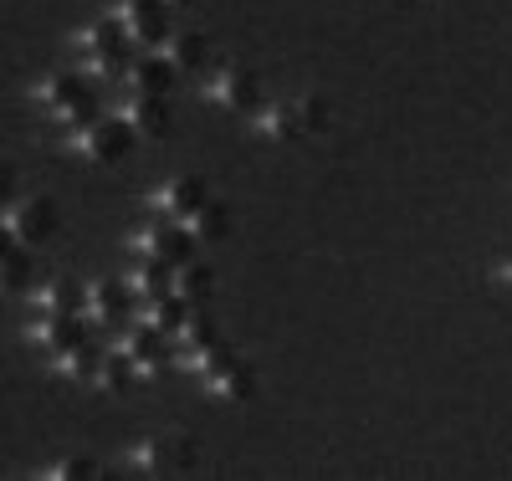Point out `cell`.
Instances as JSON below:
<instances>
[{"instance_id":"obj_1","label":"cell","mask_w":512,"mask_h":481,"mask_svg":"<svg viewBox=\"0 0 512 481\" xmlns=\"http://www.w3.org/2000/svg\"><path fill=\"white\" fill-rule=\"evenodd\" d=\"M0 226H6V241L11 246H47L62 231V215H57V200L52 195H21V200L6 205Z\"/></svg>"},{"instance_id":"obj_2","label":"cell","mask_w":512,"mask_h":481,"mask_svg":"<svg viewBox=\"0 0 512 481\" xmlns=\"http://www.w3.org/2000/svg\"><path fill=\"white\" fill-rule=\"evenodd\" d=\"M134 461L149 476H185V471H195L200 446H195L190 430H159V435H149V441H139Z\"/></svg>"},{"instance_id":"obj_3","label":"cell","mask_w":512,"mask_h":481,"mask_svg":"<svg viewBox=\"0 0 512 481\" xmlns=\"http://www.w3.org/2000/svg\"><path fill=\"white\" fill-rule=\"evenodd\" d=\"M77 47L88 52V62H93V77H128V36H123V21H113V16H103V21H93L88 31H77Z\"/></svg>"},{"instance_id":"obj_4","label":"cell","mask_w":512,"mask_h":481,"mask_svg":"<svg viewBox=\"0 0 512 481\" xmlns=\"http://www.w3.org/2000/svg\"><path fill=\"white\" fill-rule=\"evenodd\" d=\"M36 98L47 103L57 118H67V123H93V118H98L93 87L82 82L77 72H47V77L36 82Z\"/></svg>"},{"instance_id":"obj_5","label":"cell","mask_w":512,"mask_h":481,"mask_svg":"<svg viewBox=\"0 0 512 481\" xmlns=\"http://www.w3.org/2000/svg\"><path fill=\"white\" fill-rule=\"evenodd\" d=\"M134 139H139V134H134L123 118H93V123L77 128L72 149H77L82 159H93V164H118V159H128Z\"/></svg>"},{"instance_id":"obj_6","label":"cell","mask_w":512,"mask_h":481,"mask_svg":"<svg viewBox=\"0 0 512 481\" xmlns=\"http://www.w3.org/2000/svg\"><path fill=\"white\" fill-rule=\"evenodd\" d=\"M195 231L185 221H169V215H159L154 226H144L134 236V251L154 256V261H169V267H185V261H195Z\"/></svg>"},{"instance_id":"obj_7","label":"cell","mask_w":512,"mask_h":481,"mask_svg":"<svg viewBox=\"0 0 512 481\" xmlns=\"http://www.w3.org/2000/svg\"><path fill=\"white\" fill-rule=\"evenodd\" d=\"M205 98L221 103L226 113H262V77L251 67H221L205 82Z\"/></svg>"},{"instance_id":"obj_8","label":"cell","mask_w":512,"mask_h":481,"mask_svg":"<svg viewBox=\"0 0 512 481\" xmlns=\"http://www.w3.org/2000/svg\"><path fill=\"white\" fill-rule=\"evenodd\" d=\"M88 323H93L88 313H47L26 328V338L41 348H57V354H72V348L88 343Z\"/></svg>"},{"instance_id":"obj_9","label":"cell","mask_w":512,"mask_h":481,"mask_svg":"<svg viewBox=\"0 0 512 481\" xmlns=\"http://www.w3.org/2000/svg\"><path fill=\"white\" fill-rule=\"evenodd\" d=\"M82 297H88V318L103 323V328H118L134 313V287H123L113 277H98L93 287H82Z\"/></svg>"},{"instance_id":"obj_10","label":"cell","mask_w":512,"mask_h":481,"mask_svg":"<svg viewBox=\"0 0 512 481\" xmlns=\"http://www.w3.org/2000/svg\"><path fill=\"white\" fill-rule=\"evenodd\" d=\"M169 6L164 0H123L118 6V21H123V36L128 41H144V47H154V41L169 36Z\"/></svg>"},{"instance_id":"obj_11","label":"cell","mask_w":512,"mask_h":481,"mask_svg":"<svg viewBox=\"0 0 512 481\" xmlns=\"http://www.w3.org/2000/svg\"><path fill=\"white\" fill-rule=\"evenodd\" d=\"M205 200H210V190H205L200 174H175V180H169V185L154 195V210L169 215V221H190V215H195Z\"/></svg>"},{"instance_id":"obj_12","label":"cell","mask_w":512,"mask_h":481,"mask_svg":"<svg viewBox=\"0 0 512 481\" xmlns=\"http://www.w3.org/2000/svg\"><path fill=\"white\" fill-rule=\"evenodd\" d=\"M118 118L134 128L139 139H164V134H169V103H164L159 93H134V98L123 103Z\"/></svg>"},{"instance_id":"obj_13","label":"cell","mask_w":512,"mask_h":481,"mask_svg":"<svg viewBox=\"0 0 512 481\" xmlns=\"http://www.w3.org/2000/svg\"><path fill=\"white\" fill-rule=\"evenodd\" d=\"M205 389H210V395H216L221 405H251L256 400V369L246 364V359H236L231 369H221V374H210L205 379Z\"/></svg>"},{"instance_id":"obj_14","label":"cell","mask_w":512,"mask_h":481,"mask_svg":"<svg viewBox=\"0 0 512 481\" xmlns=\"http://www.w3.org/2000/svg\"><path fill=\"white\" fill-rule=\"evenodd\" d=\"M169 333H159L154 323H134L128 328V338H123V348L134 354V364L144 369V374H159L164 364H169V343H164Z\"/></svg>"},{"instance_id":"obj_15","label":"cell","mask_w":512,"mask_h":481,"mask_svg":"<svg viewBox=\"0 0 512 481\" xmlns=\"http://www.w3.org/2000/svg\"><path fill=\"white\" fill-rule=\"evenodd\" d=\"M159 52L169 57V67H175L180 77H190V72L205 67V36H200V31H169V36L159 41Z\"/></svg>"},{"instance_id":"obj_16","label":"cell","mask_w":512,"mask_h":481,"mask_svg":"<svg viewBox=\"0 0 512 481\" xmlns=\"http://www.w3.org/2000/svg\"><path fill=\"white\" fill-rule=\"evenodd\" d=\"M175 67H169V57L164 52H149V57H139L134 67H128V87H134V93H169V87H175Z\"/></svg>"},{"instance_id":"obj_17","label":"cell","mask_w":512,"mask_h":481,"mask_svg":"<svg viewBox=\"0 0 512 481\" xmlns=\"http://www.w3.org/2000/svg\"><path fill=\"white\" fill-rule=\"evenodd\" d=\"M256 134L272 139V144H297V139H308V134H303V118H297V103L262 108V113H256Z\"/></svg>"},{"instance_id":"obj_18","label":"cell","mask_w":512,"mask_h":481,"mask_svg":"<svg viewBox=\"0 0 512 481\" xmlns=\"http://www.w3.org/2000/svg\"><path fill=\"white\" fill-rule=\"evenodd\" d=\"M190 313H195V302H190V297H180V292H164V297H154V302H149L144 323H154L159 333H180V328L190 323Z\"/></svg>"},{"instance_id":"obj_19","label":"cell","mask_w":512,"mask_h":481,"mask_svg":"<svg viewBox=\"0 0 512 481\" xmlns=\"http://www.w3.org/2000/svg\"><path fill=\"white\" fill-rule=\"evenodd\" d=\"M175 272L180 267H169V261H154V256H144V267L134 272V297L139 302H154V297H164V292H175Z\"/></svg>"},{"instance_id":"obj_20","label":"cell","mask_w":512,"mask_h":481,"mask_svg":"<svg viewBox=\"0 0 512 481\" xmlns=\"http://www.w3.org/2000/svg\"><path fill=\"white\" fill-rule=\"evenodd\" d=\"M190 231H195V241L200 246H210V241H226V231H231V210L221 205V200H205L190 221H185Z\"/></svg>"},{"instance_id":"obj_21","label":"cell","mask_w":512,"mask_h":481,"mask_svg":"<svg viewBox=\"0 0 512 481\" xmlns=\"http://www.w3.org/2000/svg\"><path fill=\"white\" fill-rule=\"evenodd\" d=\"M144 369L134 364V354H128V348H118V354H103V369H98V389H108V395H123L128 384H134Z\"/></svg>"},{"instance_id":"obj_22","label":"cell","mask_w":512,"mask_h":481,"mask_svg":"<svg viewBox=\"0 0 512 481\" xmlns=\"http://www.w3.org/2000/svg\"><path fill=\"white\" fill-rule=\"evenodd\" d=\"M175 338L185 343V364H190V359H200V354H205V348H216V343H221V328H216V318L190 313V323H185Z\"/></svg>"},{"instance_id":"obj_23","label":"cell","mask_w":512,"mask_h":481,"mask_svg":"<svg viewBox=\"0 0 512 481\" xmlns=\"http://www.w3.org/2000/svg\"><path fill=\"white\" fill-rule=\"evenodd\" d=\"M175 292L190 297V302H205L210 292H216V272H210L205 261H185V267L175 272Z\"/></svg>"},{"instance_id":"obj_24","label":"cell","mask_w":512,"mask_h":481,"mask_svg":"<svg viewBox=\"0 0 512 481\" xmlns=\"http://www.w3.org/2000/svg\"><path fill=\"white\" fill-rule=\"evenodd\" d=\"M98 369H103V348H93V343H82V348H72V354L57 359L62 379H98Z\"/></svg>"},{"instance_id":"obj_25","label":"cell","mask_w":512,"mask_h":481,"mask_svg":"<svg viewBox=\"0 0 512 481\" xmlns=\"http://www.w3.org/2000/svg\"><path fill=\"white\" fill-rule=\"evenodd\" d=\"M36 302L47 313H77V282L72 277H52L47 287H36Z\"/></svg>"},{"instance_id":"obj_26","label":"cell","mask_w":512,"mask_h":481,"mask_svg":"<svg viewBox=\"0 0 512 481\" xmlns=\"http://www.w3.org/2000/svg\"><path fill=\"white\" fill-rule=\"evenodd\" d=\"M0 282L11 292L31 287V246H6V261H0Z\"/></svg>"},{"instance_id":"obj_27","label":"cell","mask_w":512,"mask_h":481,"mask_svg":"<svg viewBox=\"0 0 512 481\" xmlns=\"http://www.w3.org/2000/svg\"><path fill=\"white\" fill-rule=\"evenodd\" d=\"M292 103H297V118H303V134H328V118H333L328 98L303 93V98H292Z\"/></svg>"},{"instance_id":"obj_28","label":"cell","mask_w":512,"mask_h":481,"mask_svg":"<svg viewBox=\"0 0 512 481\" xmlns=\"http://www.w3.org/2000/svg\"><path fill=\"white\" fill-rule=\"evenodd\" d=\"M52 481H103V461H93V456H72V461H62V466L52 471Z\"/></svg>"},{"instance_id":"obj_29","label":"cell","mask_w":512,"mask_h":481,"mask_svg":"<svg viewBox=\"0 0 512 481\" xmlns=\"http://www.w3.org/2000/svg\"><path fill=\"white\" fill-rule=\"evenodd\" d=\"M164 6H190V0H164Z\"/></svg>"},{"instance_id":"obj_30","label":"cell","mask_w":512,"mask_h":481,"mask_svg":"<svg viewBox=\"0 0 512 481\" xmlns=\"http://www.w3.org/2000/svg\"><path fill=\"white\" fill-rule=\"evenodd\" d=\"M502 282H512V261H507V272H502Z\"/></svg>"}]
</instances>
